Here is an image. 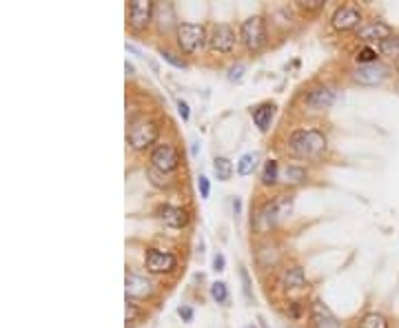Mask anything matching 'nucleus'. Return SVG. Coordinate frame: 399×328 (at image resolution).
Wrapping results in <instances>:
<instances>
[{
  "mask_svg": "<svg viewBox=\"0 0 399 328\" xmlns=\"http://www.w3.org/2000/svg\"><path fill=\"white\" fill-rule=\"evenodd\" d=\"M326 135L317 129H300L289 138V149L298 157H317L326 151Z\"/></svg>",
  "mask_w": 399,
  "mask_h": 328,
  "instance_id": "nucleus-1",
  "label": "nucleus"
},
{
  "mask_svg": "<svg viewBox=\"0 0 399 328\" xmlns=\"http://www.w3.org/2000/svg\"><path fill=\"white\" fill-rule=\"evenodd\" d=\"M158 135H160L158 124L153 120H149V118H142V120H135L131 124V129L127 133V140H129V144L133 146L135 151H144L158 140Z\"/></svg>",
  "mask_w": 399,
  "mask_h": 328,
  "instance_id": "nucleus-2",
  "label": "nucleus"
},
{
  "mask_svg": "<svg viewBox=\"0 0 399 328\" xmlns=\"http://www.w3.org/2000/svg\"><path fill=\"white\" fill-rule=\"evenodd\" d=\"M239 38L246 44V49L251 51H257L266 44V25H264V18L262 16H251L242 22L239 27Z\"/></svg>",
  "mask_w": 399,
  "mask_h": 328,
  "instance_id": "nucleus-3",
  "label": "nucleus"
},
{
  "mask_svg": "<svg viewBox=\"0 0 399 328\" xmlns=\"http://www.w3.org/2000/svg\"><path fill=\"white\" fill-rule=\"evenodd\" d=\"M207 40V31L202 25H196V22H180L178 25V44L185 53H196L204 47Z\"/></svg>",
  "mask_w": 399,
  "mask_h": 328,
  "instance_id": "nucleus-4",
  "label": "nucleus"
},
{
  "mask_svg": "<svg viewBox=\"0 0 399 328\" xmlns=\"http://www.w3.org/2000/svg\"><path fill=\"white\" fill-rule=\"evenodd\" d=\"M151 166L160 173H173L180 166V153L173 144H158L151 151Z\"/></svg>",
  "mask_w": 399,
  "mask_h": 328,
  "instance_id": "nucleus-5",
  "label": "nucleus"
},
{
  "mask_svg": "<svg viewBox=\"0 0 399 328\" xmlns=\"http://www.w3.org/2000/svg\"><path fill=\"white\" fill-rule=\"evenodd\" d=\"M237 44V36H235V29L231 25H213L211 29V36H209V47L213 53H231Z\"/></svg>",
  "mask_w": 399,
  "mask_h": 328,
  "instance_id": "nucleus-6",
  "label": "nucleus"
},
{
  "mask_svg": "<svg viewBox=\"0 0 399 328\" xmlns=\"http://www.w3.org/2000/svg\"><path fill=\"white\" fill-rule=\"evenodd\" d=\"M176 255L169 251H160V248H149L144 255V266L149 273H169L176 268Z\"/></svg>",
  "mask_w": 399,
  "mask_h": 328,
  "instance_id": "nucleus-7",
  "label": "nucleus"
},
{
  "mask_svg": "<svg viewBox=\"0 0 399 328\" xmlns=\"http://www.w3.org/2000/svg\"><path fill=\"white\" fill-rule=\"evenodd\" d=\"M153 16V3L149 0H133L129 3V25L133 31H142L149 27Z\"/></svg>",
  "mask_w": 399,
  "mask_h": 328,
  "instance_id": "nucleus-8",
  "label": "nucleus"
},
{
  "mask_svg": "<svg viewBox=\"0 0 399 328\" xmlns=\"http://www.w3.org/2000/svg\"><path fill=\"white\" fill-rule=\"evenodd\" d=\"M330 22H333V27L339 29V31H348V29H359L362 27V11L357 7L353 5H344L335 9L333 18H330Z\"/></svg>",
  "mask_w": 399,
  "mask_h": 328,
  "instance_id": "nucleus-9",
  "label": "nucleus"
},
{
  "mask_svg": "<svg viewBox=\"0 0 399 328\" xmlns=\"http://www.w3.org/2000/svg\"><path fill=\"white\" fill-rule=\"evenodd\" d=\"M355 83L359 85H366V87H375V85H382L386 78H389V67H384L380 62L375 64H364L359 69L353 74Z\"/></svg>",
  "mask_w": 399,
  "mask_h": 328,
  "instance_id": "nucleus-10",
  "label": "nucleus"
},
{
  "mask_svg": "<svg viewBox=\"0 0 399 328\" xmlns=\"http://www.w3.org/2000/svg\"><path fill=\"white\" fill-rule=\"evenodd\" d=\"M393 36V27L389 22H382V20H373V22H366V25H362L357 29V38L364 40V42H371V40H386Z\"/></svg>",
  "mask_w": 399,
  "mask_h": 328,
  "instance_id": "nucleus-11",
  "label": "nucleus"
},
{
  "mask_svg": "<svg viewBox=\"0 0 399 328\" xmlns=\"http://www.w3.org/2000/svg\"><path fill=\"white\" fill-rule=\"evenodd\" d=\"M124 288H127V300L135 297V300H144L153 293V284L142 275L135 273H127V279H124Z\"/></svg>",
  "mask_w": 399,
  "mask_h": 328,
  "instance_id": "nucleus-12",
  "label": "nucleus"
},
{
  "mask_svg": "<svg viewBox=\"0 0 399 328\" xmlns=\"http://www.w3.org/2000/svg\"><path fill=\"white\" fill-rule=\"evenodd\" d=\"M311 324H313V328H341V324L333 315V311L324 307L322 302H315L311 307Z\"/></svg>",
  "mask_w": 399,
  "mask_h": 328,
  "instance_id": "nucleus-13",
  "label": "nucleus"
},
{
  "mask_svg": "<svg viewBox=\"0 0 399 328\" xmlns=\"http://www.w3.org/2000/svg\"><path fill=\"white\" fill-rule=\"evenodd\" d=\"M280 218H282V211H280V207H278V200H275V202H266V205L260 209L257 218H255V229H257L260 233H264V231L273 229V226L278 224Z\"/></svg>",
  "mask_w": 399,
  "mask_h": 328,
  "instance_id": "nucleus-14",
  "label": "nucleus"
},
{
  "mask_svg": "<svg viewBox=\"0 0 399 328\" xmlns=\"http://www.w3.org/2000/svg\"><path fill=\"white\" fill-rule=\"evenodd\" d=\"M158 218L162 220L167 226H171V229H182V226L189 224V213L182 207H171V205L160 207Z\"/></svg>",
  "mask_w": 399,
  "mask_h": 328,
  "instance_id": "nucleus-15",
  "label": "nucleus"
},
{
  "mask_svg": "<svg viewBox=\"0 0 399 328\" xmlns=\"http://www.w3.org/2000/svg\"><path fill=\"white\" fill-rule=\"evenodd\" d=\"M333 103H335V92L328 87H317L306 96V105L311 109H328Z\"/></svg>",
  "mask_w": 399,
  "mask_h": 328,
  "instance_id": "nucleus-16",
  "label": "nucleus"
},
{
  "mask_svg": "<svg viewBox=\"0 0 399 328\" xmlns=\"http://www.w3.org/2000/svg\"><path fill=\"white\" fill-rule=\"evenodd\" d=\"M280 284L284 288H302L306 286V275L300 266H293V268H287L280 277Z\"/></svg>",
  "mask_w": 399,
  "mask_h": 328,
  "instance_id": "nucleus-17",
  "label": "nucleus"
},
{
  "mask_svg": "<svg viewBox=\"0 0 399 328\" xmlns=\"http://www.w3.org/2000/svg\"><path fill=\"white\" fill-rule=\"evenodd\" d=\"M273 109H275V105L264 103V105H260V107L253 111V122H255V127H257L260 131H266V129H269L271 118H273Z\"/></svg>",
  "mask_w": 399,
  "mask_h": 328,
  "instance_id": "nucleus-18",
  "label": "nucleus"
},
{
  "mask_svg": "<svg viewBox=\"0 0 399 328\" xmlns=\"http://www.w3.org/2000/svg\"><path fill=\"white\" fill-rule=\"evenodd\" d=\"M377 51H380L382 55H386V58L399 60V36H395V33H393L391 38H386V40L377 42Z\"/></svg>",
  "mask_w": 399,
  "mask_h": 328,
  "instance_id": "nucleus-19",
  "label": "nucleus"
},
{
  "mask_svg": "<svg viewBox=\"0 0 399 328\" xmlns=\"http://www.w3.org/2000/svg\"><path fill=\"white\" fill-rule=\"evenodd\" d=\"M280 180V166L275 160H269L264 164V171H262V184L264 187H273Z\"/></svg>",
  "mask_w": 399,
  "mask_h": 328,
  "instance_id": "nucleus-20",
  "label": "nucleus"
},
{
  "mask_svg": "<svg viewBox=\"0 0 399 328\" xmlns=\"http://www.w3.org/2000/svg\"><path fill=\"white\" fill-rule=\"evenodd\" d=\"M213 169H215V175H218V180H229L233 175V162L229 160V157H215Z\"/></svg>",
  "mask_w": 399,
  "mask_h": 328,
  "instance_id": "nucleus-21",
  "label": "nucleus"
},
{
  "mask_svg": "<svg viewBox=\"0 0 399 328\" xmlns=\"http://www.w3.org/2000/svg\"><path fill=\"white\" fill-rule=\"evenodd\" d=\"M282 180L287 184H300L302 180H306V169H302V166H287L282 171Z\"/></svg>",
  "mask_w": 399,
  "mask_h": 328,
  "instance_id": "nucleus-22",
  "label": "nucleus"
},
{
  "mask_svg": "<svg viewBox=\"0 0 399 328\" xmlns=\"http://www.w3.org/2000/svg\"><path fill=\"white\" fill-rule=\"evenodd\" d=\"M255 166H257V155L255 153H246L239 157V162H237V173L239 175H251L255 171Z\"/></svg>",
  "mask_w": 399,
  "mask_h": 328,
  "instance_id": "nucleus-23",
  "label": "nucleus"
},
{
  "mask_svg": "<svg viewBox=\"0 0 399 328\" xmlns=\"http://www.w3.org/2000/svg\"><path fill=\"white\" fill-rule=\"evenodd\" d=\"M359 328H389V322H386V318L380 313H368L362 318Z\"/></svg>",
  "mask_w": 399,
  "mask_h": 328,
  "instance_id": "nucleus-24",
  "label": "nucleus"
},
{
  "mask_svg": "<svg viewBox=\"0 0 399 328\" xmlns=\"http://www.w3.org/2000/svg\"><path fill=\"white\" fill-rule=\"evenodd\" d=\"M377 49L375 47H362L359 51H357V55H355V60L359 62V67H364V64H375L377 62Z\"/></svg>",
  "mask_w": 399,
  "mask_h": 328,
  "instance_id": "nucleus-25",
  "label": "nucleus"
},
{
  "mask_svg": "<svg viewBox=\"0 0 399 328\" xmlns=\"http://www.w3.org/2000/svg\"><path fill=\"white\" fill-rule=\"evenodd\" d=\"M211 295H213V300L218 302V304H224L226 300H229V291H226L224 282H213V284H211Z\"/></svg>",
  "mask_w": 399,
  "mask_h": 328,
  "instance_id": "nucleus-26",
  "label": "nucleus"
},
{
  "mask_svg": "<svg viewBox=\"0 0 399 328\" xmlns=\"http://www.w3.org/2000/svg\"><path fill=\"white\" fill-rule=\"evenodd\" d=\"M160 55H162V58H164L169 64L178 67V69H185V67H187V62H185V60L178 58V55H176V53H171V51H160Z\"/></svg>",
  "mask_w": 399,
  "mask_h": 328,
  "instance_id": "nucleus-27",
  "label": "nucleus"
},
{
  "mask_svg": "<svg viewBox=\"0 0 399 328\" xmlns=\"http://www.w3.org/2000/svg\"><path fill=\"white\" fill-rule=\"evenodd\" d=\"M298 5L306 11H315L324 7V0H298Z\"/></svg>",
  "mask_w": 399,
  "mask_h": 328,
  "instance_id": "nucleus-28",
  "label": "nucleus"
},
{
  "mask_svg": "<svg viewBox=\"0 0 399 328\" xmlns=\"http://www.w3.org/2000/svg\"><path fill=\"white\" fill-rule=\"evenodd\" d=\"M198 189H200V196H202V198H209V193H211V182H209L207 175H200V178H198Z\"/></svg>",
  "mask_w": 399,
  "mask_h": 328,
  "instance_id": "nucleus-29",
  "label": "nucleus"
},
{
  "mask_svg": "<svg viewBox=\"0 0 399 328\" xmlns=\"http://www.w3.org/2000/svg\"><path fill=\"white\" fill-rule=\"evenodd\" d=\"M178 113H180V116H182V120H189L191 118V111H189V105L185 103V100H178Z\"/></svg>",
  "mask_w": 399,
  "mask_h": 328,
  "instance_id": "nucleus-30",
  "label": "nucleus"
},
{
  "mask_svg": "<svg viewBox=\"0 0 399 328\" xmlns=\"http://www.w3.org/2000/svg\"><path fill=\"white\" fill-rule=\"evenodd\" d=\"M239 277H242V282H244V295H246V300H251V279H248V273L244 268L239 270Z\"/></svg>",
  "mask_w": 399,
  "mask_h": 328,
  "instance_id": "nucleus-31",
  "label": "nucleus"
},
{
  "mask_svg": "<svg viewBox=\"0 0 399 328\" xmlns=\"http://www.w3.org/2000/svg\"><path fill=\"white\" fill-rule=\"evenodd\" d=\"M178 313H180V318L185 320V322H191V320H193V309H191V307H180Z\"/></svg>",
  "mask_w": 399,
  "mask_h": 328,
  "instance_id": "nucleus-32",
  "label": "nucleus"
},
{
  "mask_svg": "<svg viewBox=\"0 0 399 328\" xmlns=\"http://www.w3.org/2000/svg\"><path fill=\"white\" fill-rule=\"evenodd\" d=\"M213 270H224V255L222 253H215V257H213Z\"/></svg>",
  "mask_w": 399,
  "mask_h": 328,
  "instance_id": "nucleus-33",
  "label": "nucleus"
},
{
  "mask_svg": "<svg viewBox=\"0 0 399 328\" xmlns=\"http://www.w3.org/2000/svg\"><path fill=\"white\" fill-rule=\"evenodd\" d=\"M135 318H138V311H135L133 304L127 302V326H129V322H133Z\"/></svg>",
  "mask_w": 399,
  "mask_h": 328,
  "instance_id": "nucleus-34",
  "label": "nucleus"
},
{
  "mask_svg": "<svg viewBox=\"0 0 399 328\" xmlns=\"http://www.w3.org/2000/svg\"><path fill=\"white\" fill-rule=\"evenodd\" d=\"M242 71H244V67L237 64V67H233V69H231L229 78H231V80H239V78H242Z\"/></svg>",
  "mask_w": 399,
  "mask_h": 328,
  "instance_id": "nucleus-35",
  "label": "nucleus"
},
{
  "mask_svg": "<svg viewBox=\"0 0 399 328\" xmlns=\"http://www.w3.org/2000/svg\"><path fill=\"white\" fill-rule=\"evenodd\" d=\"M246 328H255V326H246Z\"/></svg>",
  "mask_w": 399,
  "mask_h": 328,
  "instance_id": "nucleus-36",
  "label": "nucleus"
}]
</instances>
